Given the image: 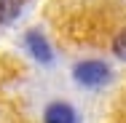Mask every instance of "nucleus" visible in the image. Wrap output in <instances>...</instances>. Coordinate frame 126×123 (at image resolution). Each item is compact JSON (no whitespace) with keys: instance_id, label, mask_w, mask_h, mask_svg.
<instances>
[{"instance_id":"obj_1","label":"nucleus","mask_w":126,"mask_h":123,"mask_svg":"<svg viewBox=\"0 0 126 123\" xmlns=\"http://www.w3.org/2000/svg\"><path fill=\"white\" fill-rule=\"evenodd\" d=\"M73 75H75L78 83L86 86V88H99V86H105L110 80V70L102 62H80Z\"/></svg>"},{"instance_id":"obj_2","label":"nucleus","mask_w":126,"mask_h":123,"mask_svg":"<svg viewBox=\"0 0 126 123\" xmlns=\"http://www.w3.org/2000/svg\"><path fill=\"white\" fill-rule=\"evenodd\" d=\"M46 123H75V112L64 102H54L46 110Z\"/></svg>"},{"instance_id":"obj_3","label":"nucleus","mask_w":126,"mask_h":123,"mask_svg":"<svg viewBox=\"0 0 126 123\" xmlns=\"http://www.w3.org/2000/svg\"><path fill=\"white\" fill-rule=\"evenodd\" d=\"M27 48L32 51V56L38 62H51V48L40 32H27Z\"/></svg>"},{"instance_id":"obj_4","label":"nucleus","mask_w":126,"mask_h":123,"mask_svg":"<svg viewBox=\"0 0 126 123\" xmlns=\"http://www.w3.org/2000/svg\"><path fill=\"white\" fill-rule=\"evenodd\" d=\"M22 11V0H0V24L14 22Z\"/></svg>"},{"instance_id":"obj_5","label":"nucleus","mask_w":126,"mask_h":123,"mask_svg":"<svg viewBox=\"0 0 126 123\" xmlns=\"http://www.w3.org/2000/svg\"><path fill=\"white\" fill-rule=\"evenodd\" d=\"M113 51H115L118 59H124V62H126V29H124V32H118V38L113 40Z\"/></svg>"}]
</instances>
